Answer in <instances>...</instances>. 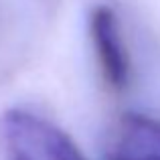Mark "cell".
<instances>
[{
    "mask_svg": "<svg viewBox=\"0 0 160 160\" xmlns=\"http://www.w3.org/2000/svg\"><path fill=\"white\" fill-rule=\"evenodd\" d=\"M0 146L6 160H85L61 128L22 109L0 116Z\"/></svg>",
    "mask_w": 160,
    "mask_h": 160,
    "instance_id": "cell-1",
    "label": "cell"
},
{
    "mask_svg": "<svg viewBox=\"0 0 160 160\" xmlns=\"http://www.w3.org/2000/svg\"><path fill=\"white\" fill-rule=\"evenodd\" d=\"M103 160H160V120L122 113L112 122L102 144Z\"/></svg>",
    "mask_w": 160,
    "mask_h": 160,
    "instance_id": "cell-2",
    "label": "cell"
},
{
    "mask_svg": "<svg viewBox=\"0 0 160 160\" xmlns=\"http://www.w3.org/2000/svg\"><path fill=\"white\" fill-rule=\"evenodd\" d=\"M89 32L106 85L112 91H124L130 85V57L116 12L103 4L95 6L89 16Z\"/></svg>",
    "mask_w": 160,
    "mask_h": 160,
    "instance_id": "cell-3",
    "label": "cell"
}]
</instances>
